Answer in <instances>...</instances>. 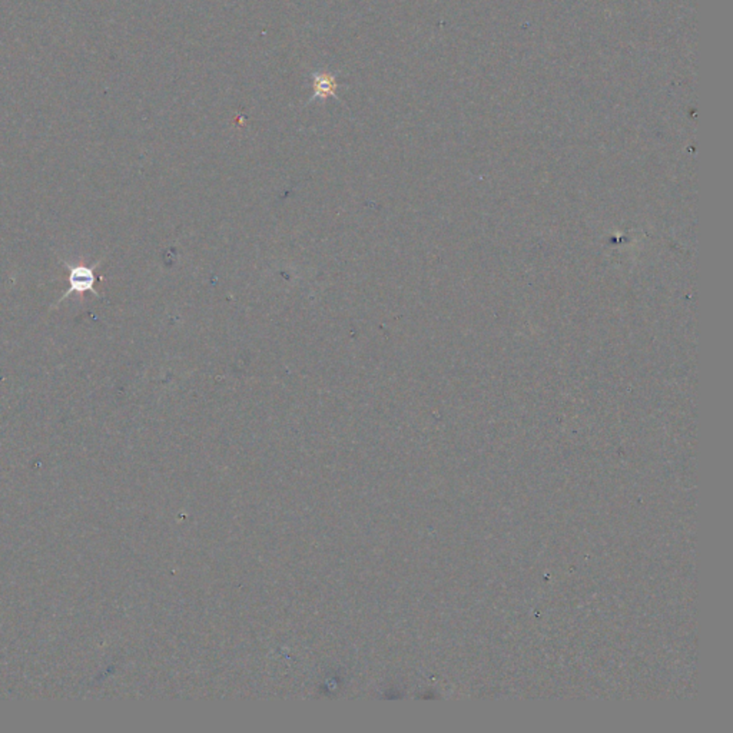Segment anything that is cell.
Here are the masks:
<instances>
[{
  "instance_id": "cell-1",
  "label": "cell",
  "mask_w": 733,
  "mask_h": 733,
  "mask_svg": "<svg viewBox=\"0 0 733 733\" xmlns=\"http://www.w3.org/2000/svg\"><path fill=\"white\" fill-rule=\"evenodd\" d=\"M99 264L101 262H96L93 266H85V265H70L68 262H63V265L68 268L69 288L66 289V293L63 294V297L57 302H62L63 300H66L72 294H85V293H90V291L96 297H98V293H96L95 285L99 282L101 277H96L93 269L98 266Z\"/></svg>"
},
{
  "instance_id": "cell-2",
  "label": "cell",
  "mask_w": 733,
  "mask_h": 733,
  "mask_svg": "<svg viewBox=\"0 0 733 733\" xmlns=\"http://www.w3.org/2000/svg\"><path fill=\"white\" fill-rule=\"evenodd\" d=\"M334 79H328V76H322V79L317 82V95H330L333 93L334 88H335V84L333 82Z\"/></svg>"
}]
</instances>
